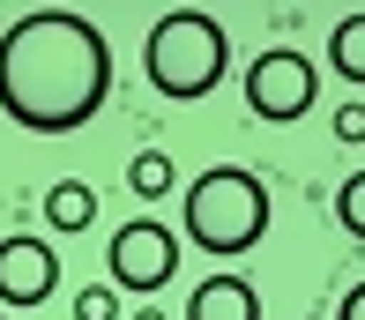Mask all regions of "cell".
<instances>
[{
  "label": "cell",
  "mask_w": 365,
  "mask_h": 320,
  "mask_svg": "<svg viewBox=\"0 0 365 320\" xmlns=\"http://www.w3.org/2000/svg\"><path fill=\"white\" fill-rule=\"evenodd\" d=\"M60 283V254L53 239H30V231H15V239H0V306H45Z\"/></svg>",
  "instance_id": "8992f818"
},
{
  "label": "cell",
  "mask_w": 365,
  "mask_h": 320,
  "mask_svg": "<svg viewBox=\"0 0 365 320\" xmlns=\"http://www.w3.org/2000/svg\"><path fill=\"white\" fill-rule=\"evenodd\" d=\"M135 320H164V313H157V306H135Z\"/></svg>",
  "instance_id": "9a60e30c"
},
{
  "label": "cell",
  "mask_w": 365,
  "mask_h": 320,
  "mask_svg": "<svg viewBox=\"0 0 365 320\" xmlns=\"http://www.w3.org/2000/svg\"><path fill=\"white\" fill-rule=\"evenodd\" d=\"M172 187H179L172 157H164V149H135V164H127V194H142V201H164Z\"/></svg>",
  "instance_id": "30bf717a"
},
{
  "label": "cell",
  "mask_w": 365,
  "mask_h": 320,
  "mask_svg": "<svg viewBox=\"0 0 365 320\" xmlns=\"http://www.w3.org/2000/svg\"><path fill=\"white\" fill-rule=\"evenodd\" d=\"M179 224H187V246H202V254H224V261L254 254L269 239V187L254 172H239V164H209L187 187Z\"/></svg>",
  "instance_id": "3957f363"
},
{
  "label": "cell",
  "mask_w": 365,
  "mask_h": 320,
  "mask_svg": "<svg viewBox=\"0 0 365 320\" xmlns=\"http://www.w3.org/2000/svg\"><path fill=\"white\" fill-rule=\"evenodd\" d=\"M328 67H336L351 90H365V15H343L328 30Z\"/></svg>",
  "instance_id": "9c48e42d"
},
{
  "label": "cell",
  "mask_w": 365,
  "mask_h": 320,
  "mask_svg": "<svg viewBox=\"0 0 365 320\" xmlns=\"http://www.w3.org/2000/svg\"><path fill=\"white\" fill-rule=\"evenodd\" d=\"M142 67H149V90H157V97L194 105V97H209L231 75V38H224V23L209 8H172V15L149 23Z\"/></svg>",
  "instance_id": "7a4b0ae2"
},
{
  "label": "cell",
  "mask_w": 365,
  "mask_h": 320,
  "mask_svg": "<svg viewBox=\"0 0 365 320\" xmlns=\"http://www.w3.org/2000/svg\"><path fill=\"white\" fill-rule=\"evenodd\" d=\"M336 134H343V142H365V105H343L336 112Z\"/></svg>",
  "instance_id": "4fadbf2b"
},
{
  "label": "cell",
  "mask_w": 365,
  "mask_h": 320,
  "mask_svg": "<svg viewBox=\"0 0 365 320\" xmlns=\"http://www.w3.org/2000/svg\"><path fill=\"white\" fill-rule=\"evenodd\" d=\"M0 320H8V313H0Z\"/></svg>",
  "instance_id": "2e32d148"
},
{
  "label": "cell",
  "mask_w": 365,
  "mask_h": 320,
  "mask_svg": "<svg viewBox=\"0 0 365 320\" xmlns=\"http://www.w3.org/2000/svg\"><path fill=\"white\" fill-rule=\"evenodd\" d=\"M45 224H53V231H90V224H97V194L82 187V179L45 187Z\"/></svg>",
  "instance_id": "ba28073f"
},
{
  "label": "cell",
  "mask_w": 365,
  "mask_h": 320,
  "mask_svg": "<svg viewBox=\"0 0 365 320\" xmlns=\"http://www.w3.org/2000/svg\"><path fill=\"white\" fill-rule=\"evenodd\" d=\"M336 320H365V283H358V291H351V298L336 306Z\"/></svg>",
  "instance_id": "5bb4252c"
},
{
  "label": "cell",
  "mask_w": 365,
  "mask_h": 320,
  "mask_svg": "<svg viewBox=\"0 0 365 320\" xmlns=\"http://www.w3.org/2000/svg\"><path fill=\"white\" fill-rule=\"evenodd\" d=\"M313 97H321V67H313L298 45H269L254 67H246V112L269 127H291L313 112Z\"/></svg>",
  "instance_id": "277c9868"
},
{
  "label": "cell",
  "mask_w": 365,
  "mask_h": 320,
  "mask_svg": "<svg viewBox=\"0 0 365 320\" xmlns=\"http://www.w3.org/2000/svg\"><path fill=\"white\" fill-rule=\"evenodd\" d=\"M120 306H112V283H90V291L75 298V320H112Z\"/></svg>",
  "instance_id": "7c38bea8"
},
{
  "label": "cell",
  "mask_w": 365,
  "mask_h": 320,
  "mask_svg": "<svg viewBox=\"0 0 365 320\" xmlns=\"http://www.w3.org/2000/svg\"><path fill=\"white\" fill-rule=\"evenodd\" d=\"M112 97V38L75 8H30L0 30V112L30 134H75Z\"/></svg>",
  "instance_id": "6da1fadb"
},
{
  "label": "cell",
  "mask_w": 365,
  "mask_h": 320,
  "mask_svg": "<svg viewBox=\"0 0 365 320\" xmlns=\"http://www.w3.org/2000/svg\"><path fill=\"white\" fill-rule=\"evenodd\" d=\"M187 320H261V298H254V283H239V276H209L202 291H194Z\"/></svg>",
  "instance_id": "52a82bcc"
},
{
  "label": "cell",
  "mask_w": 365,
  "mask_h": 320,
  "mask_svg": "<svg viewBox=\"0 0 365 320\" xmlns=\"http://www.w3.org/2000/svg\"><path fill=\"white\" fill-rule=\"evenodd\" d=\"M336 224L351 231V239H365V172H351L336 187Z\"/></svg>",
  "instance_id": "8fae6325"
},
{
  "label": "cell",
  "mask_w": 365,
  "mask_h": 320,
  "mask_svg": "<svg viewBox=\"0 0 365 320\" xmlns=\"http://www.w3.org/2000/svg\"><path fill=\"white\" fill-rule=\"evenodd\" d=\"M105 261H112V283L120 291H135V298H157L164 283L179 276V239L164 224H120L112 231V246H105Z\"/></svg>",
  "instance_id": "5b68a950"
}]
</instances>
